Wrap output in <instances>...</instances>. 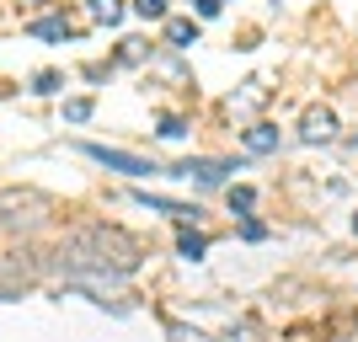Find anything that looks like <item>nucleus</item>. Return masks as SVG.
<instances>
[{
	"mask_svg": "<svg viewBox=\"0 0 358 342\" xmlns=\"http://www.w3.org/2000/svg\"><path fill=\"white\" fill-rule=\"evenodd\" d=\"M155 134H161V139H182V134H187V118H177V113H166Z\"/></svg>",
	"mask_w": 358,
	"mask_h": 342,
	"instance_id": "obj_16",
	"label": "nucleus"
},
{
	"mask_svg": "<svg viewBox=\"0 0 358 342\" xmlns=\"http://www.w3.org/2000/svg\"><path fill=\"white\" fill-rule=\"evenodd\" d=\"M145 54H150V48L139 43V38H123V48H118V64H139Z\"/></svg>",
	"mask_w": 358,
	"mask_h": 342,
	"instance_id": "obj_17",
	"label": "nucleus"
},
{
	"mask_svg": "<svg viewBox=\"0 0 358 342\" xmlns=\"http://www.w3.org/2000/svg\"><path fill=\"white\" fill-rule=\"evenodd\" d=\"M70 22H64V16H43V22H32V38H54V43H64V38H70Z\"/></svg>",
	"mask_w": 358,
	"mask_h": 342,
	"instance_id": "obj_9",
	"label": "nucleus"
},
{
	"mask_svg": "<svg viewBox=\"0 0 358 342\" xmlns=\"http://www.w3.org/2000/svg\"><path fill=\"white\" fill-rule=\"evenodd\" d=\"M123 11H129L123 0H91V16H96V22H107V27H113V22H123Z\"/></svg>",
	"mask_w": 358,
	"mask_h": 342,
	"instance_id": "obj_10",
	"label": "nucleus"
},
{
	"mask_svg": "<svg viewBox=\"0 0 358 342\" xmlns=\"http://www.w3.org/2000/svg\"><path fill=\"white\" fill-rule=\"evenodd\" d=\"M0 97H11V86H6V80H0Z\"/></svg>",
	"mask_w": 358,
	"mask_h": 342,
	"instance_id": "obj_20",
	"label": "nucleus"
},
{
	"mask_svg": "<svg viewBox=\"0 0 358 342\" xmlns=\"http://www.w3.org/2000/svg\"><path fill=\"white\" fill-rule=\"evenodd\" d=\"M91 113H96V102H91V97H75V102H64V118H70V123H86Z\"/></svg>",
	"mask_w": 358,
	"mask_h": 342,
	"instance_id": "obj_14",
	"label": "nucleus"
},
{
	"mask_svg": "<svg viewBox=\"0 0 358 342\" xmlns=\"http://www.w3.org/2000/svg\"><path fill=\"white\" fill-rule=\"evenodd\" d=\"M241 145H246V155H268V150H278V129H273V123H257V129L241 134Z\"/></svg>",
	"mask_w": 358,
	"mask_h": 342,
	"instance_id": "obj_6",
	"label": "nucleus"
},
{
	"mask_svg": "<svg viewBox=\"0 0 358 342\" xmlns=\"http://www.w3.org/2000/svg\"><path fill=\"white\" fill-rule=\"evenodd\" d=\"M177 252L187 257V262H198V257L209 252V236H203V230H193V225H182V236H177Z\"/></svg>",
	"mask_w": 358,
	"mask_h": 342,
	"instance_id": "obj_8",
	"label": "nucleus"
},
{
	"mask_svg": "<svg viewBox=\"0 0 358 342\" xmlns=\"http://www.w3.org/2000/svg\"><path fill=\"white\" fill-rule=\"evenodd\" d=\"M166 43L171 48H193L198 43V22L193 16H171V22H166Z\"/></svg>",
	"mask_w": 358,
	"mask_h": 342,
	"instance_id": "obj_7",
	"label": "nucleus"
},
{
	"mask_svg": "<svg viewBox=\"0 0 358 342\" xmlns=\"http://www.w3.org/2000/svg\"><path fill=\"white\" fill-rule=\"evenodd\" d=\"M54 220V204L38 187H0V230L6 236H38Z\"/></svg>",
	"mask_w": 358,
	"mask_h": 342,
	"instance_id": "obj_2",
	"label": "nucleus"
},
{
	"mask_svg": "<svg viewBox=\"0 0 358 342\" xmlns=\"http://www.w3.org/2000/svg\"><path fill=\"white\" fill-rule=\"evenodd\" d=\"M166 342H214V337H203V332L187 327V321H166Z\"/></svg>",
	"mask_w": 358,
	"mask_h": 342,
	"instance_id": "obj_11",
	"label": "nucleus"
},
{
	"mask_svg": "<svg viewBox=\"0 0 358 342\" xmlns=\"http://www.w3.org/2000/svg\"><path fill=\"white\" fill-rule=\"evenodd\" d=\"M129 11H134V16H145V22H166V0H134Z\"/></svg>",
	"mask_w": 358,
	"mask_h": 342,
	"instance_id": "obj_15",
	"label": "nucleus"
},
{
	"mask_svg": "<svg viewBox=\"0 0 358 342\" xmlns=\"http://www.w3.org/2000/svg\"><path fill=\"white\" fill-rule=\"evenodd\" d=\"M353 230H358V214H353Z\"/></svg>",
	"mask_w": 358,
	"mask_h": 342,
	"instance_id": "obj_21",
	"label": "nucleus"
},
{
	"mask_svg": "<svg viewBox=\"0 0 358 342\" xmlns=\"http://www.w3.org/2000/svg\"><path fill=\"white\" fill-rule=\"evenodd\" d=\"M299 139H305V145H327V139H337V113H331V107H305Z\"/></svg>",
	"mask_w": 358,
	"mask_h": 342,
	"instance_id": "obj_4",
	"label": "nucleus"
},
{
	"mask_svg": "<svg viewBox=\"0 0 358 342\" xmlns=\"http://www.w3.org/2000/svg\"><path fill=\"white\" fill-rule=\"evenodd\" d=\"M241 241H268V225H257V220H246V225H241Z\"/></svg>",
	"mask_w": 358,
	"mask_h": 342,
	"instance_id": "obj_18",
	"label": "nucleus"
},
{
	"mask_svg": "<svg viewBox=\"0 0 358 342\" xmlns=\"http://www.w3.org/2000/svg\"><path fill=\"white\" fill-rule=\"evenodd\" d=\"M193 6H198V16H220L224 0H193Z\"/></svg>",
	"mask_w": 358,
	"mask_h": 342,
	"instance_id": "obj_19",
	"label": "nucleus"
},
{
	"mask_svg": "<svg viewBox=\"0 0 358 342\" xmlns=\"http://www.w3.org/2000/svg\"><path fill=\"white\" fill-rule=\"evenodd\" d=\"M59 268L75 273V278H134L139 262H145V241L129 236L123 225H107V220H91V225H75L70 236L59 241Z\"/></svg>",
	"mask_w": 358,
	"mask_h": 342,
	"instance_id": "obj_1",
	"label": "nucleus"
},
{
	"mask_svg": "<svg viewBox=\"0 0 358 342\" xmlns=\"http://www.w3.org/2000/svg\"><path fill=\"white\" fill-rule=\"evenodd\" d=\"M96 166H107V171H123V177H161L166 166L155 161H139V155H129V150H107V145H80Z\"/></svg>",
	"mask_w": 358,
	"mask_h": 342,
	"instance_id": "obj_3",
	"label": "nucleus"
},
{
	"mask_svg": "<svg viewBox=\"0 0 358 342\" xmlns=\"http://www.w3.org/2000/svg\"><path fill=\"white\" fill-rule=\"evenodd\" d=\"M59 86H64L59 70H38V75H32V91H38V97H54Z\"/></svg>",
	"mask_w": 358,
	"mask_h": 342,
	"instance_id": "obj_13",
	"label": "nucleus"
},
{
	"mask_svg": "<svg viewBox=\"0 0 358 342\" xmlns=\"http://www.w3.org/2000/svg\"><path fill=\"white\" fill-rule=\"evenodd\" d=\"M134 204L155 208V214H166V220H177V225H193L198 214H203L198 204H177V198H161V193H134Z\"/></svg>",
	"mask_w": 358,
	"mask_h": 342,
	"instance_id": "obj_5",
	"label": "nucleus"
},
{
	"mask_svg": "<svg viewBox=\"0 0 358 342\" xmlns=\"http://www.w3.org/2000/svg\"><path fill=\"white\" fill-rule=\"evenodd\" d=\"M257 208V187H230V214H252Z\"/></svg>",
	"mask_w": 358,
	"mask_h": 342,
	"instance_id": "obj_12",
	"label": "nucleus"
}]
</instances>
